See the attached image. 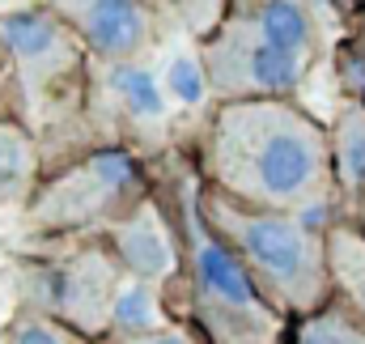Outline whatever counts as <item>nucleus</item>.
Returning <instances> with one entry per match:
<instances>
[{
	"mask_svg": "<svg viewBox=\"0 0 365 344\" xmlns=\"http://www.w3.org/2000/svg\"><path fill=\"white\" fill-rule=\"evenodd\" d=\"M319 128L276 98H225L204 132V187L251 204L289 208L323 183Z\"/></svg>",
	"mask_w": 365,
	"mask_h": 344,
	"instance_id": "nucleus-1",
	"label": "nucleus"
},
{
	"mask_svg": "<svg viewBox=\"0 0 365 344\" xmlns=\"http://www.w3.org/2000/svg\"><path fill=\"white\" fill-rule=\"evenodd\" d=\"M179 208L191 328L208 344H276L280 340L276 302L259 289V280L238 259V251L208 226L195 191H187Z\"/></svg>",
	"mask_w": 365,
	"mask_h": 344,
	"instance_id": "nucleus-2",
	"label": "nucleus"
},
{
	"mask_svg": "<svg viewBox=\"0 0 365 344\" xmlns=\"http://www.w3.org/2000/svg\"><path fill=\"white\" fill-rule=\"evenodd\" d=\"M149 178L128 145H93L81 158L60 162L38 183L34 200L21 208L30 238H90L123 221L140 200H149Z\"/></svg>",
	"mask_w": 365,
	"mask_h": 344,
	"instance_id": "nucleus-3",
	"label": "nucleus"
},
{
	"mask_svg": "<svg viewBox=\"0 0 365 344\" xmlns=\"http://www.w3.org/2000/svg\"><path fill=\"white\" fill-rule=\"evenodd\" d=\"M195 196H200L208 226L238 251V259L251 268V276L259 280V289L276 306L314 310V302L323 298L327 272H323L319 238L302 221L272 213V208L238 204L212 187H195Z\"/></svg>",
	"mask_w": 365,
	"mask_h": 344,
	"instance_id": "nucleus-4",
	"label": "nucleus"
},
{
	"mask_svg": "<svg viewBox=\"0 0 365 344\" xmlns=\"http://www.w3.org/2000/svg\"><path fill=\"white\" fill-rule=\"evenodd\" d=\"M0 47L13 64L21 119L34 132H43V119L51 111H68L77 119L93 86V56L56 13H47L43 4L0 13Z\"/></svg>",
	"mask_w": 365,
	"mask_h": 344,
	"instance_id": "nucleus-5",
	"label": "nucleus"
},
{
	"mask_svg": "<svg viewBox=\"0 0 365 344\" xmlns=\"http://www.w3.org/2000/svg\"><path fill=\"white\" fill-rule=\"evenodd\" d=\"M21 285H26L21 306L56 315L93 340H106L128 272L115 247L102 234H90V238L64 243L56 256H43L30 268H21Z\"/></svg>",
	"mask_w": 365,
	"mask_h": 344,
	"instance_id": "nucleus-6",
	"label": "nucleus"
},
{
	"mask_svg": "<svg viewBox=\"0 0 365 344\" xmlns=\"http://www.w3.org/2000/svg\"><path fill=\"white\" fill-rule=\"evenodd\" d=\"M302 60L306 56L268 43L251 26V17L225 21L200 47L204 81L221 98H276V93H289L302 81Z\"/></svg>",
	"mask_w": 365,
	"mask_h": 344,
	"instance_id": "nucleus-7",
	"label": "nucleus"
},
{
	"mask_svg": "<svg viewBox=\"0 0 365 344\" xmlns=\"http://www.w3.org/2000/svg\"><path fill=\"white\" fill-rule=\"evenodd\" d=\"M56 13L93 56V64H140L153 47L149 0H34Z\"/></svg>",
	"mask_w": 365,
	"mask_h": 344,
	"instance_id": "nucleus-8",
	"label": "nucleus"
},
{
	"mask_svg": "<svg viewBox=\"0 0 365 344\" xmlns=\"http://www.w3.org/2000/svg\"><path fill=\"white\" fill-rule=\"evenodd\" d=\"M110 247H115V256L123 263V272L132 276V280H145V285H166V280H175L182 276V230L170 226V217H166V208L149 196V200H140L123 221H115L106 234H102Z\"/></svg>",
	"mask_w": 365,
	"mask_h": 344,
	"instance_id": "nucleus-9",
	"label": "nucleus"
},
{
	"mask_svg": "<svg viewBox=\"0 0 365 344\" xmlns=\"http://www.w3.org/2000/svg\"><path fill=\"white\" fill-rule=\"evenodd\" d=\"M47 178L43 136L21 115H0V213H21Z\"/></svg>",
	"mask_w": 365,
	"mask_h": 344,
	"instance_id": "nucleus-10",
	"label": "nucleus"
},
{
	"mask_svg": "<svg viewBox=\"0 0 365 344\" xmlns=\"http://www.w3.org/2000/svg\"><path fill=\"white\" fill-rule=\"evenodd\" d=\"M251 26L284 51H297V56L314 51V21H310L302 0H264L251 13Z\"/></svg>",
	"mask_w": 365,
	"mask_h": 344,
	"instance_id": "nucleus-11",
	"label": "nucleus"
},
{
	"mask_svg": "<svg viewBox=\"0 0 365 344\" xmlns=\"http://www.w3.org/2000/svg\"><path fill=\"white\" fill-rule=\"evenodd\" d=\"M4 340L9 344H102L93 336H86V332H77V328H68L56 315L34 310V306H17L4 319Z\"/></svg>",
	"mask_w": 365,
	"mask_h": 344,
	"instance_id": "nucleus-12",
	"label": "nucleus"
},
{
	"mask_svg": "<svg viewBox=\"0 0 365 344\" xmlns=\"http://www.w3.org/2000/svg\"><path fill=\"white\" fill-rule=\"evenodd\" d=\"M340 153H344V178L361 183L365 178V115L349 111L344 128H340Z\"/></svg>",
	"mask_w": 365,
	"mask_h": 344,
	"instance_id": "nucleus-13",
	"label": "nucleus"
},
{
	"mask_svg": "<svg viewBox=\"0 0 365 344\" xmlns=\"http://www.w3.org/2000/svg\"><path fill=\"white\" fill-rule=\"evenodd\" d=\"M297 344H365V332H357L349 319H340V315H319L306 332H302V340Z\"/></svg>",
	"mask_w": 365,
	"mask_h": 344,
	"instance_id": "nucleus-14",
	"label": "nucleus"
},
{
	"mask_svg": "<svg viewBox=\"0 0 365 344\" xmlns=\"http://www.w3.org/2000/svg\"><path fill=\"white\" fill-rule=\"evenodd\" d=\"M102 344H208L195 328H182V323H162L153 332H136V336H106Z\"/></svg>",
	"mask_w": 365,
	"mask_h": 344,
	"instance_id": "nucleus-15",
	"label": "nucleus"
},
{
	"mask_svg": "<svg viewBox=\"0 0 365 344\" xmlns=\"http://www.w3.org/2000/svg\"><path fill=\"white\" fill-rule=\"evenodd\" d=\"M13 106H17V81H13V64L0 47V115H13Z\"/></svg>",
	"mask_w": 365,
	"mask_h": 344,
	"instance_id": "nucleus-16",
	"label": "nucleus"
},
{
	"mask_svg": "<svg viewBox=\"0 0 365 344\" xmlns=\"http://www.w3.org/2000/svg\"><path fill=\"white\" fill-rule=\"evenodd\" d=\"M0 344H9V340H4V323H0Z\"/></svg>",
	"mask_w": 365,
	"mask_h": 344,
	"instance_id": "nucleus-17",
	"label": "nucleus"
}]
</instances>
